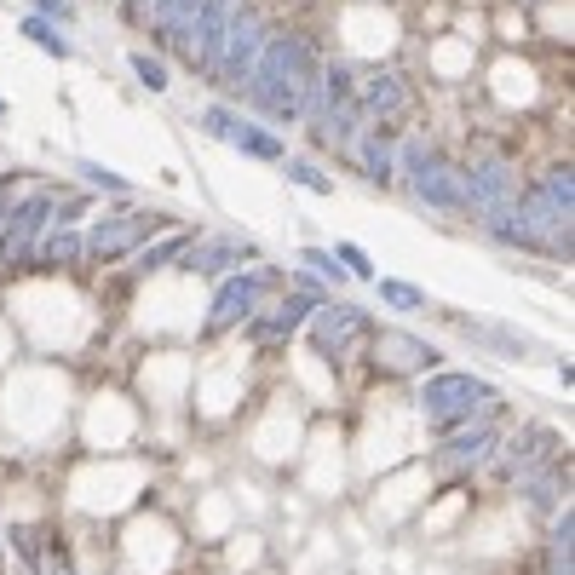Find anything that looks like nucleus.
Instances as JSON below:
<instances>
[{
    "instance_id": "nucleus-1",
    "label": "nucleus",
    "mask_w": 575,
    "mask_h": 575,
    "mask_svg": "<svg viewBox=\"0 0 575 575\" xmlns=\"http://www.w3.org/2000/svg\"><path fill=\"white\" fill-rule=\"evenodd\" d=\"M305 92H311V52L299 35H265V52L248 75V98L271 121H299L305 115Z\"/></svg>"
},
{
    "instance_id": "nucleus-2",
    "label": "nucleus",
    "mask_w": 575,
    "mask_h": 575,
    "mask_svg": "<svg viewBox=\"0 0 575 575\" xmlns=\"http://www.w3.org/2000/svg\"><path fill=\"white\" fill-rule=\"evenodd\" d=\"M420 409H426V420H432L437 432H455V426H472V409H501V397L483 386L478 374H437V380H426V391H420Z\"/></svg>"
},
{
    "instance_id": "nucleus-3",
    "label": "nucleus",
    "mask_w": 575,
    "mask_h": 575,
    "mask_svg": "<svg viewBox=\"0 0 575 575\" xmlns=\"http://www.w3.org/2000/svg\"><path fill=\"white\" fill-rule=\"evenodd\" d=\"M403 173H409V190L420 196V202L443 207V213H455V207H466V190H460V173L449 167V161H437L426 144H403Z\"/></svg>"
},
{
    "instance_id": "nucleus-4",
    "label": "nucleus",
    "mask_w": 575,
    "mask_h": 575,
    "mask_svg": "<svg viewBox=\"0 0 575 575\" xmlns=\"http://www.w3.org/2000/svg\"><path fill=\"white\" fill-rule=\"evenodd\" d=\"M259 52H265V23L248 18V12H236L225 29V41H219V58H213V75L225 81V87H242L259 64Z\"/></svg>"
},
{
    "instance_id": "nucleus-5",
    "label": "nucleus",
    "mask_w": 575,
    "mask_h": 575,
    "mask_svg": "<svg viewBox=\"0 0 575 575\" xmlns=\"http://www.w3.org/2000/svg\"><path fill=\"white\" fill-rule=\"evenodd\" d=\"M311 340H317V357H351L357 345L368 340V317L357 305H322L317 322H311Z\"/></svg>"
},
{
    "instance_id": "nucleus-6",
    "label": "nucleus",
    "mask_w": 575,
    "mask_h": 575,
    "mask_svg": "<svg viewBox=\"0 0 575 575\" xmlns=\"http://www.w3.org/2000/svg\"><path fill=\"white\" fill-rule=\"evenodd\" d=\"M460 190H466V207H478V213H506V207H518V179H512V167L506 161H478L472 173H460Z\"/></svg>"
},
{
    "instance_id": "nucleus-7",
    "label": "nucleus",
    "mask_w": 575,
    "mask_h": 575,
    "mask_svg": "<svg viewBox=\"0 0 575 575\" xmlns=\"http://www.w3.org/2000/svg\"><path fill=\"white\" fill-rule=\"evenodd\" d=\"M156 225H161V213H127V219H110V225H98L87 236V253L110 265V259H121V253H133Z\"/></svg>"
},
{
    "instance_id": "nucleus-8",
    "label": "nucleus",
    "mask_w": 575,
    "mask_h": 575,
    "mask_svg": "<svg viewBox=\"0 0 575 575\" xmlns=\"http://www.w3.org/2000/svg\"><path fill=\"white\" fill-rule=\"evenodd\" d=\"M403 110H409V87H403V75L374 69L368 81H357V115H363V121H397Z\"/></svg>"
},
{
    "instance_id": "nucleus-9",
    "label": "nucleus",
    "mask_w": 575,
    "mask_h": 575,
    "mask_svg": "<svg viewBox=\"0 0 575 575\" xmlns=\"http://www.w3.org/2000/svg\"><path fill=\"white\" fill-rule=\"evenodd\" d=\"M259 294H265V271L230 276L225 288H219V299H213V317H207V334H225L230 322L253 317V305H259Z\"/></svg>"
},
{
    "instance_id": "nucleus-10",
    "label": "nucleus",
    "mask_w": 575,
    "mask_h": 575,
    "mask_svg": "<svg viewBox=\"0 0 575 575\" xmlns=\"http://www.w3.org/2000/svg\"><path fill=\"white\" fill-rule=\"evenodd\" d=\"M179 259H184V271H225V265L253 259V242L236 236V230H219V236H207V242H190Z\"/></svg>"
},
{
    "instance_id": "nucleus-11",
    "label": "nucleus",
    "mask_w": 575,
    "mask_h": 575,
    "mask_svg": "<svg viewBox=\"0 0 575 575\" xmlns=\"http://www.w3.org/2000/svg\"><path fill=\"white\" fill-rule=\"evenodd\" d=\"M374 363H386L391 374H414V368L437 363V345L414 340V334H403V328H386V334H374Z\"/></svg>"
},
{
    "instance_id": "nucleus-12",
    "label": "nucleus",
    "mask_w": 575,
    "mask_h": 575,
    "mask_svg": "<svg viewBox=\"0 0 575 575\" xmlns=\"http://www.w3.org/2000/svg\"><path fill=\"white\" fill-rule=\"evenodd\" d=\"M46 213H52V196H46V190H41V196H29V202L12 213V225H6V236H0V259H6V265L23 259V248L35 242V230L46 225Z\"/></svg>"
},
{
    "instance_id": "nucleus-13",
    "label": "nucleus",
    "mask_w": 575,
    "mask_h": 575,
    "mask_svg": "<svg viewBox=\"0 0 575 575\" xmlns=\"http://www.w3.org/2000/svg\"><path fill=\"white\" fill-rule=\"evenodd\" d=\"M552 449H558V437H552L547 426H535V432L512 437V449H506L501 472H506V478H529L535 466H547V460H552Z\"/></svg>"
},
{
    "instance_id": "nucleus-14",
    "label": "nucleus",
    "mask_w": 575,
    "mask_h": 575,
    "mask_svg": "<svg viewBox=\"0 0 575 575\" xmlns=\"http://www.w3.org/2000/svg\"><path fill=\"white\" fill-rule=\"evenodd\" d=\"M311 305H317V294H299V299H288V305H276L271 317H253V322H248V334H253L259 345L288 340V334H294L299 322H305V311H311Z\"/></svg>"
},
{
    "instance_id": "nucleus-15",
    "label": "nucleus",
    "mask_w": 575,
    "mask_h": 575,
    "mask_svg": "<svg viewBox=\"0 0 575 575\" xmlns=\"http://www.w3.org/2000/svg\"><path fill=\"white\" fill-rule=\"evenodd\" d=\"M219 138H230L236 150H248V156H259V161H282V138H276V133H259L253 121H236V115H230Z\"/></svg>"
},
{
    "instance_id": "nucleus-16",
    "label": "nucleus",
    "mask_w": 575,
    "mask_h": 575,
    "mask_svg": "<svg viewBox=\"0 0 575 575\" xmlns=\"http://www.w3.org/2000/svg\"><path fill=\"white\" fill-rule=\"evenodd\" d=\"M196 6H202V0H156V29H161L173 46H179V52H184V41H190Z\"/></svg>"
},
{
    "instance_id": "nucleus-17",
    "label": "nucleus",
    "mask_w": 575,
    "mask_h": 575,
    "mask_svg": "<svg viewBox=\"0 0 575 575\" xmlns=\"http://www.w3.org/2000/svg\"><path fill=\"white\" fill-rule=\"evenodd\" d=\"M363 167H368V179L374 184L391 179V138L380 133V127H368V138H363Z\"/></svg>"
},
{
    "instance_id": "nucleus-18",
    "label": "nucleus",
    "mask_w": 575,
    "mask_h": 575,
    "mask_svg": "<svg viewBox=\"0 0 575 575\" xmlns=\"http://www.w3.org/2000/svg\"><path fill=\"white\" fill-rule=\"evenodd\" d=\"M570 535H575V518L564 506V518L552 524V547H547V575H570Z\"/></svg>"
},
{
    "instance_id": "nucleus-19",
    "label": "nucleus",
    "mask_w": 575,
    "mask_h": 575,
    "mask_svg": "<svg viewBox=\"0 0 575 575\" xmlns=\"http://www.w3.org/2000/svg\"><path fill=\"white\" fill-rule=\"evenodd\" d=\"M443 449H449V460H483L489 449H495V432H489V426H478V432H460V437H449Z\"/></svg>"
},
{
    "instance_id": "nucleus-20",
    "label": "nucleus",
    "mask_w": 575,
    "mask_h": 575,
    "mask_svg": "<svg viewBox=\"0 0 575 575\" xmlns=\"http://www.w3.org/2000/svg\"><path fill=\"white\" fill-rule=\"evenodd\" d=\"M23 35L41 46V52H52V58H69V41L58 35V23H46V18H23Z\"/></svg>"
},
{
    "instance_id": "nucleus-21",
    "label": "nucleus",
    "mask_w": 575,
    "mask_h": 575,
    "mask_svg": "<svg viewBox=\"0 0 575 575\" xmlns=\"http://www.w3.org/2000/svg\"><path fill=\"white\" fill-rule=\"evenodd\" d=\"M541 196H547L558 213H570V207H575V179H570V167H552L547 179H541Z\"/></svg>"
},
{
    "instance_id": "nucleus-22",
    "label": "nucleus",
    "mask_w": 575,
    "mask_h": 575,
    "mask_svg": "<svg viewBox=\"0 0 575 575\" xmlns=\"http://www.w3.org/2000/svg\"><path fill=\"white\" fill-rule=\"evenodd\" d=\"M46 259H52V265H75V259H81V253H87V242H81V236H75V230H52V236H46Z\"/></svg>"
},
{
    "instance_id": "nucleus-23",
    "label": "nucleus",
    "mask_w": 575,
    "mask_h": 575,
    "mask_svg": "<svg viewBox=\"0 0 575 575\" xmlns=\"http://www.w3.org/2000/svg\"><path fill=\"white\" fill-rule=\"evenodd\" d=\"M288 179H294L299 190H311V196H334V179H328V173H317L311 161H288Z\"/></svg>"
},
{
    "instance_id": "nucleus-24",
    "label": "nucleus",
    "mask_w": 575,
    "mask_h": 575,
    "mask_svg": "<svg viewBox=\"0 0 575 575\" xmlns=\"http://www.w3.org/2000/svg\"><path fill=\"white\" fill-rule=\"evenodd\" d=\"M184 248H190V236L179 230V236H167V242H156V248L138 253V265H144V271H156V265H167V259H179Z\"/></svg>"
},
{
    "instance_id": "nucleus-25",
    "label": "nucleus",
    "mask_w": 575,
    "mask_h": 575,
    "mask_svg": "<svg viewBox=\"0 0 575 575\" xmlns=\"http://www.w3.org/2000/svg\"><path fill=\"white\" fill-rule=\"evenodd\" d=\"M133 69H138V81H144L150 92L173 87V81H167V64H161V58H150V52H133Z\"/></svg>"
},
{
    "instance_id": "nucleus-26",
    "label": "nucleus",
    "mask_w": 575,
    "mask_h": 575,
    "mask_svg": "<svg viewBox=\"0 0 575 575\" xmlns=\"http://www.w3.org/2000/svg\"><path fill=\"white\" fill-rule=\"evenodd\" d=\"M380 299H386V305H397V311H420V305H426V294H420V288H409V282H380Z\"/></svg>"
},
{
    "instance_id": "nucleus-27",
    "label": "nucleus",
    "mask_w": 575,
    "mask_h": 575,
    "mask_svg": "<svg viewBox=\"0 0 575 575\" xmlns=\"http://www.w3.org/2000/svg\"><path fill=\"white\" fill-rule=\"evenodd\" d=\"M299 265H305V271H317V276H328V282H345V271L334 265V253H322V248H305V253H299Z\"/></svg>"
},
{
    "instance_id": "nucleus-28",
    "label": "nucleus",
    "mask_w": 575,
    "mask_h": 575,
    "mask_svg": "<svg viewBox=\"0 0 575 575\" xmlns=\"http://www.w3.org/2000/svg\"><path fill=\"white\" fill-rule=\"evenodd\" d=\"M81 173H87V184H98V190H127V179L110 173V167H98V161H81Z\"/></svg>"
},
{
    "instance_id": "nucleus-29",
    "label": "nucleus",
    "mask_w": 575,
    "mask_h": 575,
    "mask_svg": "<svg viewBox=\"0 0 575 575\" xmlns=\"http://www.w3.org/2000/svg\"><path fill=\"white\" fill-rule=\"evenodd\" d=\"M340 259H345V271L351 276H374V265H368V253L357 248V242H340Z\"/></svg>"
},
{
    "instance_id": "nucleus-30",
    "label": "nucleus",
    "mask_w": 575,
    "mask_h": 575,
    "mask_svg": "<svg viewBox=\"0 0 575 575\" xmlns=\"http://www.w3.org/2000/svg\"><path fill=\"white\" fill-rule=\"evenodd\" d=\"M35 6H41V12H35V18H58V23H69V0H35Z\"/></svg>"
},
{
    "instance_id": "nucleus-31",
    "label": "nucleus",
    "mask_w": 575,
    "mask_h": 575,
    "mask_svg": "<svg viewBox=\"0 0 575 575\" xmlns=\"http://www.w3.org/2000/svg\"><path fill=\"white\" fill-rule=\"evenodd\" d=\"M0 219H6V196H0Z\"/></svg>"
},
{
    "instance_id": "nucleus-32",
    "label": "nucleus",
    "mask_w": 575,
    "mask_h": 575,
    "mask_svg": "<svg viewBox=\"0 0 575 575\" xmlns=\"http://www.w3.org/2000/svg\"><path fill=\"white\" fill-rule=\"evenodd\" d=\"M0 115H6V104H0Z\"/></svg>"
}]
</instances>
